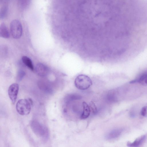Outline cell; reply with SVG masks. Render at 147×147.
Wrapping results in <instances>:
<instances>
[{"mask_svg": "<svg viewBox=\"0 0 147 147\" xmlns=\"http://www.w3.org/2000/svg\"><path fill=\"white\" fill-rule=\"evenodd\" d=\"M64 5V39L71 53L100 61L126 53L130 31L125 0H68Z\"/></svg>", "mask_w": 147, "mask_h": 147, "instance_id": "cell-1", "label": "cell"}, {"mask_svg": "<svg viewBox=\"0 0 147 147\" xmlns=\"http://www.w3.org/2000/svg\"><path fill=\"white\" fill-rule=\"evenodd\" d=\"M7 10V3L6 1H3L1 3L0 18H3L5 16Z\"/></svg>", "mask_w": 147, "mask_h": 147, "instance_id": "cell-12", "label": "cell"}, {"mask_svg": "<svg viewBox=\"0 0 147 147\" xmlns=\"http://www.w3.org/2000/svg\"><path fill=\"white\" fill-rule=\"evenodd\" d=\"M22 60L23 63L27 67L32 70H34V66L32 61L30 58L26 56H24L22 57Z\"/></svg>", "mask_w": 147, "mask_h": 147, "instance_id": "cell-13", "label": "cell"}, {"mask_svg": "<svg viewBox=\"0 0 147 147\" xmlns=\"http://www.w3.org/2000/svg\"><path fill=\"white\" fill-rule=\"evenodd\" d=\"M30 3V1H20L19 2V5L20 7L22 8L25 9L27 7Z\"/></svg>", "mask_w": 147, "mask_h": 147, "instance_id": "cell-16", "label": "cell"}, {"mask_svg": "<svg viewBox=\"0 0 147 147\" xmlns=\"http://www.w3.org/2000/svg\"><path fill=\"white\" fill-rule=\"evenodd\" d=\"M82 106L83 111L80 116V118L82 119H85L89 116L91 111L89 105L86 102H83Z\"/></svg>", "mask_w": 147, "mask_h": 147, "instance_id": "cell-8", "label": "cell"}, {"mask_svg": "<svg viewBox=\"0 0 147 147\" xmlns=\"http://www.w3.org/2000/svg\"><path fill=\"white\" fill-rule=\"evenodd\" d=\"M123 131L121 129H116L110 132L107 136L106 138L108 139L116 138L119 136Z\"/></svg>", "mask_w": 147, "mask_h": 147, "instance_id": "cell-10", "label": "cell"}, {"mask_svg": "<svg viewBox=\"0 0 147 147\" xmlns=\"http://www.w3.org/2000/svg\"><path fill=\"white\" fill-rule=\"evenodd\" d=\"M38 84L39 88L42 90L48 93H51L52 92V89L44 82H40Z\"/></svg>", "mask_w": 147, "mask_h": 147, "instance_id": "cell-14", "label": "cell"}, {"mask_svg": "<svg viewBox=\"0 0 147 147\" xmlns=\"http://www.w3.org/2000/svg\"><path fill=\"white\" fill-rule=\"evenodd\" d=\"M31 127L34 133L39 136H44L47 134V131L46 128L36 121H32Z\"/></svg>", "mask_w": 147, "mask_h": 147, "instance_id": "cell-5", "label": "cell"}, {"mask_svg": "<svg viewBox=\"0 0 147 147\" xmlns=\"http://www.w3.org/2000/svg\"><path fill=\"white\" fill-rule=\"evenodd\" d=\"M137 82L143 85H147V73L143 74L138 79H137Z\"/></svg>", "mask_w": 147, "mask_h": 147, "instance_id": "cell-15", "label": "cell"}, {"mask_svg": "<svg viewBox=\"0 0 147 147\" xmlns=\"http://www.w3.org/2000/svg\"><path fill=\"white\" fill-rule=\"evenodd\" d=\"M10 31L13 37L15 39L20 38L22 33V25L20 22L18 20H14L11 23Z\"/></svg>", "mask_w": 147, "mask_h": 147, "instance_id": "cell-4", "label": "cell"}, {"mask_svg": "<svg viewBox=\"0 0 147 147\" xmlns=\"http://www.w3.org/2000/svg\"><path fill=\"white\" fill-rule=\"evenodd\" d=\"M147 113V106H144L143 107L141 112V115L143 116H145Z\"/></svg>", "mask_w": 147, "mask_h": 147, "instance_id": "cell-19", "label": "cell"}, {"mask_svg": "<svg viewBox=\"0 0 147 147\" xmlns=\"http://www.w3.org/2000/svg\"><path fill=\"white\" fill-rule=\"evenodd\" d=\"M146 138V136L144 135L137 138L132 142H128L127 145L129 147H137L139 146L144 142Z\"/></svg>", "mask_w": 147, "mask_h": 147, "instance_id": "cell-9", "label": "cell"}, {"mask_svg": "<svg viewBox=\"0 0 147 147\" xmlns=\"http://www.w3.org/2000/svg\"><path fill=\"white\" fill-rule=\"evenodd\" d=\"M91 111L94 114L97 112V109L95 104L92 102H91L89 105Z\"/></svg>", "mask_w": 147, "mask_h": 147, "instance_id": "cell-17", "label": "cell"}, {"mask_svg": "<svg viewBox=\"0 0 147 147\" xmlns=\"http://www.w3.org/2000/svg\"><path fill=\"white\" fill-rule=\"evenodd\" d=\"M25 75V72L23 70H21L19 71L17 75V79L20 81L21 80Z\"/></svg>", "mask_w": 147, "mask_h": 147, "instance_id": "cell-18", "label": "cell"}, {"mask_svg": "<svg viewBox=\"0 0 147 147\" xmlns=\"http://www.w3.org/2000/svg\"><path fill=\"white\" fill-rule=\"evenodd\" d=\"M35 70L38 75L41 77L46 76L49 71V68L41 63H38L36 65Z\"/></svg>", "mask_w": 147, "mask_h": 147, "instance_id": "cell-7", "label": "cell"}, {"mask_svg": "<svg viewBox=\"0 0 147 147\" xmlns=\"http://www.w3.org/2000/svg\"><path fill=\"white\" fill-rule=\"evenodd\" d=\"M32 103V101L30 99L29 100L26 99L19 100L16 105V109L17 112L21 115H28L31 111V105Z\"/></svg>", "mask_w": 147, "mask_h": 147, "instance_id": "cell-2", "label": "cell"}, {"mask_svg": "<svg viewBox=\"0 0 147 147\" xmlns=\"http://www.w3.org/2000/svg\"><path fill=\"white\" fill-rule=\"evenodd\" d=\"M18 85L16 83L11 84L8 90L9 97L12 103L14 104L16 101L19 91Z\"/></svg>", "mask_w": 147, "mask_h": 147, "instance_id": "cell-6", "label": "cell"}, {"mask_svg": "<svg viewBox=\"0 0 147 147\" xmlns=\"http://www.w3.org/2000/svg\"><path fill=\"white\" fill-rule=\"evenodd\" d=\"M0 36L5 38H9L10 34L6 26L3 23H2L0 26Z\"/></svg>", "mask_w": 147, "mask_h": 147, "instance_id": "cell-11", "label": "cell"}, {"mask_svg": "<svg viewBox=\"0 0 147 147\" xmlns=\"http://www.w3.org/2000/svg\"><path fill=\"white\" fill-rule=\"evenodd\" d=\"M92 84V81L90 78L85 75L81 74L78 76L74 80L75 86L81 90L87 89Z\"/></svg>", "mask_w": 147, "mask_h": 147, "instance_id": "cell-3", "label": "cell"}]
</instances>
